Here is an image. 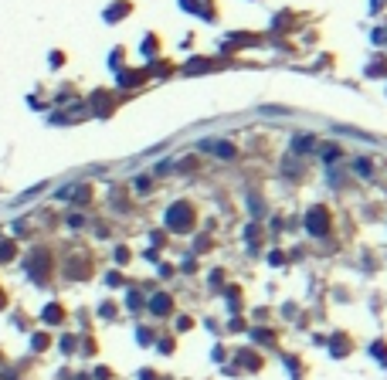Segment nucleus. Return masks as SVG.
Listing matches in <instances>:
<instances>
[{"label": "nucleus", "mask_w": 387, "mask_h": 380, "mask_svg": "<svg viewBox=\"0 0 387 380\" xmlns=\"http://www.w3.org/2000/svg\"><path fill=\"white\" fill-rule=\"evenodd\" d=\"M167 227L170 231H190L194 227V207L187 201H180V204H173L170 211H167Z\"/></svg>", "instance_id": "nucleus-1"}, {"label": "nucleus", "mask_w": 387, "mask_h": 380, "mask_svg": "<svg viewBox=\"0 0 387 380\" xmlns=\"http://www.w3.org/2000/svg\"><path fill=\"white\" fill-rule=\"evenodd\" d=\"M306 227L309 231H313V235H326V231H330V211H326V207H313V211L306 214Z\"/></svg>", "instance_id": "nucleus-2"}, {"label": "nucleus", "mask_w": 387, "mask_h": 380, "mask_svg": "<svg viewBox=\"0 0 387 380\" xmlns=\"http://www.w3.org/2000/svg\"><path fill=\"white\" fill-rule=\"evenodd\" d=\"M48 265H51V258H48V251H34V258L27 261V269H31V279L45 282V279H48Z\"/></svg>", "instance_id": "nucleus-3"}, {"label": "nucleus", "mask_w": 387, "mask_h": 380, "mask_svg": "<svg viewBox=\"0 0 387 380\" xmlns=\"http://www.w3.org/2000/svg\"><path fill=\"white\" fill-rule=\"evenodd\" d=\"M149 309H153V313L157 316H167L173 309V302H170V295H167V292H160V295H153V299H149Z\"/></svg>", "instance_id": "nucleus-4"}, {"label": "nucleus", "mask_w": 387, "mask_h": 380, "mask_svg": "<svg viewBox=\"0 0 387 380\" xmlns=\"http://www.w3.org/2000/svg\"><path fill=\"white\" fill-rule=\"evenodd\" d=\"M61 316H65V313H61V306H48V309H45V323H61Z\"/></svg>", "instance_id": "nucleus-5"}, {"label": "nucleus", "mask_w": 387, "mask_h": 380, "mask_svg": "<svg viewBox=\"0 0 387 380\" xmlns=\"http://www.w3.org/2000/svg\"><path fill=\"white\" fill-rule=\"evenodd\" d=\"M14 251H17V248H14V241H0V261H11Z\"/></svg>", "instance_id": "nucleus-6"}, {"label": "nucleus", "mask_w": 387, "mask_h": 380, "mask_svg": "<svg viewBox=\"0 0 387 380\" xmlns=\"http://www.w3.org/2000/svg\"><path fill=\"white\" fill-rule=\"evenodd\" d=\"M48 347V336H34V350H45Z\"/></svg>", "instance_id": "nucleus-7"}, {"label": "nucleus", "mask_w": 387, "mask_h": 380, "mask_svg": "<svg viewBox=\"0 0 387 380\" xmlns=\"http://www.w3.org/2000/svg\"><path fill=\"white\" fill-rule=\"evenodd\" d=\"M4 302H7V299H4V292H0V309H4Z\"/></svg>", "instance_id": "nucleus-8"}]
</instances>
